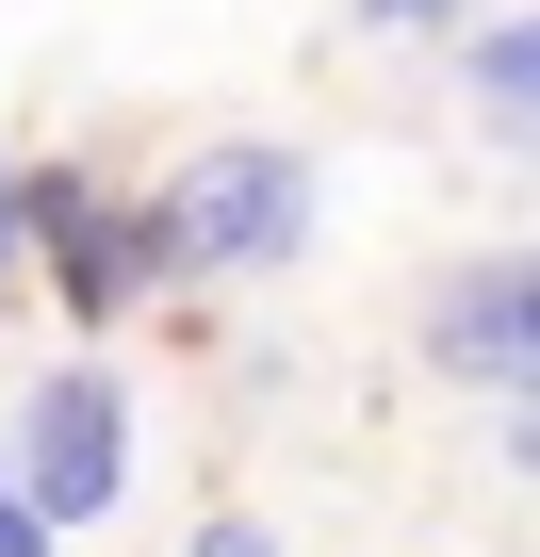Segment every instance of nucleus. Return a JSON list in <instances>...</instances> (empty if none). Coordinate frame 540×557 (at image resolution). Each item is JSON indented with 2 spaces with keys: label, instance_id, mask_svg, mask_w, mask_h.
Returning a JSON list of instances; mask_svg holds the SVG:
<instances>
[{
  "label": "nucleus",
  "instance_id": "f257e3e1",
  "mask_svg": "<svg viewBox=\"0 0 540 557\" xmlns=\"http://www.w3.org/2000/svg\"><path fill=\"white\" fill-rule=\"evenodd\" d=\"M296 230H312V164H296V148H262V132L197 148V164L148 197V262H164V278H213V262H296Z\"/></svg>",
  "mask_w": 540,
  "mask_h": 557
},
{
  "label": "nucleus",
  "instance_id": "f03ea898",
  "mask_svg": "<svg viewBox=\"0 0 540 557\" xmlns=\"http://www.w3.org/2000/svg\"><path fill=\"white\" fill-rule=\"evenodd\" d=\"M17 492H34V524L66 541V524H99L115 492H131V410H115V377L99 361H50L34 377V410H17Z\"/></svg>",
  "mask_w": 540,
  "mask_h": 557
},
{
  "label": "nucleus",
  "instance_id": "7ed1b4c3",
  "mask_svg": "<svg viewBox=\"0 0 540 557\" xmlns=\"http://www.w3.org/2000/svg\"><path fill=\"white\" fill-rule=\"evenodd\" d=\"M426 345H442V377L524 394V377H540V262H524V246L459 262V278H442V312H426Z\"/></svg>",
  "mask_w": 540,
  "mask_h": 557
},
{
  "label": "nucleus",
  "instance_id": "20e7f679",
  "mask_svg": "<svg viewBox=\"0 0 540 557\" xmlns=\"http://www.w3.org/2000/svg\"><path fill=\"white\" fill-rule=\"evenodd\" d=\"M17 246H50V278H66L83 329L148 278V213H115V197H83V181H17Z\"/></svg>",
  "mask_w": 540,
  "mask_h": 557
},
{
  "label": "nucleus",
  "instance_id": "39448f33",
  "mask_svg": "<svg viewBox=\"0 0 540 557\" xmlns=\"http://www.w3.org/2000/svg\"><path fill=\"white\" fill-rule=\"evenodd\" d=\"M459 66H475V115H507V132L540 115V34H524V17H491V34L459 50Z\"/></svg>",
  "mask_w": 540,
  "mask_h": 557
},
{
  "label": "nucleus",
  "instance_id": "423d86ee",
  "mask_svg": "<svg viewBox=\"0 0 540 557\" xmlns=\"http://www.w3.org/2000/svg\"><path fill=\"white\" fill-rule=\"evenodd\" d=\"M180 557H279V524H262V508H213V524H197Z\"/></svg>",
  "mask_w": 540,
  "mask_h": 557
},
{
  "label": "nucleus",
  "instance_id": "0eeeda50",
  "mask_svg": "<svg viewBox=\"0 0 540 557\" xmlns=\"http://www.w3.org/2000/svg\"><path fill=\"white\" fill-rule=\"evenodd\" d=\"M0 557H50V524H34V492L0 475Z\"/></svg>",
  "mask_w": 540,
  "mask_h": 557
},
{
  "label": "nucleus",
  "instance_id": "6e6552de",
  "mask_svg": "<svg viewBox=\"0 0 540 557\" xmlns=\"http://www.w3.org/2000/svg\"><path fill=\"white\" fill-rule=\"evenodd\" d=\"M361 17H410V34H442V17H459V0H361Z\"/></svg>",
  "mask_w": 540,
  "mask_h": 557
},
{
  "label": "nucleus",
  "instance_id": "1a4fd4ad",
  "mask_svg": "<svg viewBox=\"0 0 540 557\" xmlns=\"http://www.w3.org/2000/svg\"><path fill=\"white\" fill-rule=\"evenodd\" d=\"M0 262H17V181H0Z\"/></svg>",
  "mask_w": 540,
  "mask_h": 557
}]
</instances>
